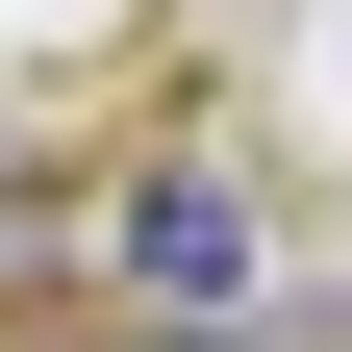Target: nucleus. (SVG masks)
I'll list each match as a JSON object with an SVG mask.
<instances>
[{
  "mask_svg": "<svg viewBox=\"0 0 352 352\" xmlns=\"http://www.w3.org/2000/svg\"><path fill=\"white\" fill-rule=\"evenodd\" d=\"M0 352H252V327H0Z\"/></svg>",
  "mask_w": 352,
  "mask_h": 352,
  "instance_id": "2",
  "label": "nucleus"
},
{
  "mask_svg": "<svg viewBox=\"0 0 352 352\" xmlns=\"http://www.w3.org/2000/svg\"><path fill=\"white\" fill-rule=\"evenodd\" d=\"M101 277L151 302V327H227V302H252V176H201V151L101 176Z\"/></svg>",
  "mask_w": 352,
  "mask_h": 352,
  "instance_id": "1",
  "label": "nucleus"
}]
</instances>
